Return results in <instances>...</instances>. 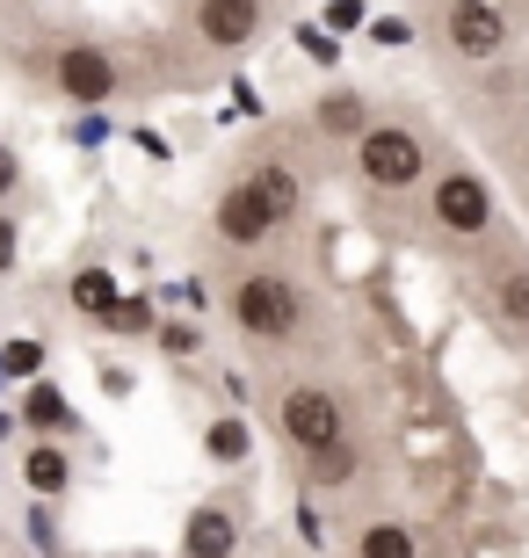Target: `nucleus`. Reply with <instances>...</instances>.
Returning a JSON list of instances; mask_svg holds the SVG:
<instances>
[{
	"label": "nucleus",
	"mask_w": 529,
	"mask_h": 558,
	"mask_svg": "<svg viewBox=\"0 0 529 558\" xmlns=\"http://www.w3.org/2000/svg\"><path fill=\"white\" fill-rule=\"evenodd\" d=\"M232 551H240V522L225 508H196L182 522V558H232Z\"/></svg>",
	"instance_id": "obj_9"
},
{
	"label": "nucleus",
	"mask_w": 529,
	"mask_h": 558,
	"mask_svg": "<svg viewBox=\"0 0 529 558\" xmlns=\"http://www.w3.org/2000/svg\"><path fill=\"white\" fill-rule=\"evenodd\" d=\"M160 341H167V349H175V355H189V349H196V327H167Z\"/></svg>",
	"instance_id": "obj_22"
},
{
	"label": "nucleus",
	"mask_w": 529,
	"mask_h": 558,
	"mask_svg": "<svg viewBox=\"0 0 529 558\" xmlns=\"http://www.w3.org/2000/svg\"><path fill=\"white\" fill-rule=\"evenodd\" d=\"M65 298H73V312H87V319H109V312L123 305V298H117V276H109V269H81Z\"/></svg>",
	"instance_id": "obj_11"
},
{
	"label": "nucleus",
	"mask_w": 529,
	"mask_h": 558,
	"mask_svg": "<svg viewBox=\"0 0 529 558\" xmlns=\"http://www.w3.org/2000/svg\"><path fill=\"white\" fill-rule=\"evenodd\" d=\"M276 226H284V204L268 196L262 174H247V182H232V189L218 196V232L232 240V247H262Z\"/></svg>",
	"instance_id": "obj_3"
},
{
	"label": "nucleus",
	"mask_w": 529,
	"mask_h": 558,
	"mask_svg": "<svg viewBox=\"0 0 529 558\" xmlns=\"http://www.w3.org/2000/svg\"><path fill=\"white\" fill-rule=\"evenodd\" d=\"M363 22V0H326V29H356Z\"/></svg>",
	"instance_id": "obj_21"
},
{
	"label": "nucleus",
	"mask_w": 529,
	"mask_h": 558,
	"mask_svg": "<svg viewBox=\"0 0 529 558\" xmlns=\"http://www.w3.org/2000/svg\"><path fill=\"white\" fill-rule=\"evenodd\" d=\"M22 421H29V428H44V435H65V428H73V407H65V392H51V385H29Z\"/></svg>",
	"instance_id": "obj_14"
},
{
	"label": "nucleus",
	"mask_w": 529,
	"mask_h": 558,
	"mask_svg": "<svg viewBox=\"0 0 529 558\" xmlns=\"http://www.w3.org/2000/svg\"><path fill=\"white\" fill-rule=\"evenodd\" d=\"M196 29H204V44H218V51H240V44H254V29H262V0H196Z\"/></svg>",
	"instance_id": "obj_8"
},
{
	"label": "nucleus",
	"mask_w": 529,
	"mask_h": 558,
	"mask_svg": "<svg viewBox=\"0 0 529 558\" xmlns=\"http://www.w3.org/2000/svg\"><path fill=\"white\" fill-rule=\"evenodd\" d=\"M0 189H15V153L0 145Z\"/></svg>",
	"instance_id": "obj_24"
},
{
	"label": "nucleus",
	"mask_w": 529,
	"mask_h": 558,
	"mask_svg": "<svg viewBox=\"0 0 529 558\" xmlns=\"http://www.w3.org/2000/svg\"><path fill=\"white\" fill-rule=\"evenodd\" d=\"M356 558H421L407 522H363V537H356Z\"/></svg>",
	"instance_id": "obj_12"
},
{
	"label": "nucleus",
	"mask_w": 529,
	"mask_h": 558,
	"mask_svg": "<svg viewBox=\"0 0 529 558\" xmlns=\"http://www.w3.org/2000/svg\"><path fill=\"white\" fill-rule=\"evenodd\" d=\"M37 363H44L37 341H8V349H0V371L8 377H37Z\"/></svg>",
	"instance_id": "obj_18"
},
{
	"label": "nucleus",
	"mask_w": 529,
	"mask_h": 558,
	"mask_svg": "<svg viewBox=\"0 0 529 558\" xmlns=\"http://www.w3.org/2000/svg\"><path fill=\"white\" fill-rule=\"evenodd\" d=\"M305 464H312V478H320V486H341V478L356 472V450H348V442H334V450L305 457Z\"/></svg>",
	"instance_id": "obj_17"
},
{
	"label": "nucleus",
	"mask_w": 529,
	"mask_h": 558,
	"mask_svg": "<svg viewBox=\"0 0 529 558\" xmlns=\"http://www.w3.org/2000/svg\"><path fill=\"white\" fill-rule=\"evenodd\" d=\"M65 478H73V464H65V450H51V442H37V450H29V464H22V486H29L37 500H59Z\"/></svg>",
	"instance_id": "obj_10"
},
{
	"label": "nucleus",
	"mask_w": 529,
	"mask_h": 558,
	"mask_svg": "<svg viewBox=\"0 0 529 558\" xmlns=\"http://www.w3.org/2000/svg\"><path fill=\"white\" fill-rule=\"evenodd\" d=\"M15 269V226H8V218H0V276Z\"/></svg>",
	"instance_id": "obj_23"
},
{
	"label": "nucleus",
	"mask_w": 529,
	"mask_h": 558,
	"mask_svg": "<svg viewBox=\"0 0 529 558\" xmlns=\"http://www.w3.org/2000/svg\"><path fill=\"white\" fill-rule=\"evenodd\" d=\"M312 117H320V131L326 138H363L370 131V117H363V102H356V95H320V109H312Z\"/></svg>",
	"instance_id": "obj_13"
},
{
	"label": "nucleus",
	"mask_w": 529,
	"mask_h": 558,
	"mask_svg": "<svg viewBox=\"0 0 529 558\" xmlns=\"http://www.w3.org/2000/svg\"><path fill=\"white\" fill-rule=\"evenodd\" d=\"M356 160H363L370 189H413L421 182V138L407 124H370L356 138Z\"/></svg>",
	"instance_id": "obj_2"
},
{
	"label": "nucleus",
	"mask_w": 529,
	"mask_h": 558,
	"mask_svg": "<svg viewBox=\"0 0 529 558\" xmlns=\"http://www.w3.org/2000/svg\"><path fill=\"white\" fill-rule=\"evenodd\" d=\"M493 305H501V319L508 327H529V269H508L501 283H493Z\"/></svg>",
	"instance_id": "obj_15"
},
{
	"label": "nucleus",
	"mask_w": 529,
	"mask_h": 558,
	"mask_svg": "<svg viewBox=\"0 0 529 558\" xmlns=\"http://www.w3.org/2000/svg\"><path fill=\"white\" fill-rule=\"evenodd\" d=\"M254 174L268 182V196H276V204H284V218H290V210H298V174H290V167H254Z\"/></svg>",
	"instance_id": "obj_19"
},
{
	"label": "nucleus",
	"mask_w": 529,
	"mask_h": 558,
	"mask_svg": "<svg viewBox=\"0 0 529 558\" xmlns=\"http://www.w3.org/2000/svg\"><path fill=\"white\" fill-rule=\"evenodd\" d=\"M204 450L218 457V464H240V457H247V421H211V428H204Z\"/></svg>",
	"instance_id": "obj_16"
},
{
	"label": "nucleus",
	"mask_w": 529,
	"mask_h": 558,
	"mask_svg": "<svg viewBox=\"0 0 529 558\" xmlns=\"http://www.w3.org/2000/svg\"><path fill=\"white\" fill-rule=\"evenodd\" d=\"M8 428H15V421H8V414H0V442H8Z\"/></svg>",
	"instance_id": "obj_25"
},
{
	"label": "nucleus",
	"mask_w": 529,
	"mask_h": 558,
	"mask_svg": "<svg viewBox=\"0 0 529 558\" xmlns=\"http://www.w3.org/2000/svg\"><path fill=\"white\" fill-rule=\"evenodd\" d=\"M51 81H59V95H73V102H109L117 95V65H109V51H95V44H73V51H59L51 59Z\"/></svg>",
	"instance_id": "obj_6"
},
{
	"label": "nucleus",
	"mask_w": 529,
	"mask_h": 558,
	"mask_svg": "<svg viewBox=\"0 0 529 558\" xmlns=\"http://www.w3.org/2000/svg\"><path fill=\"white\" fill-rule=\"evenodd\" d=\"M428 204H435V226L457 232V240H479V232L493 226V196H486V182H479V174H457V167H449L443 182H435V196H428Z\"/></svg>",
	"instance_id": "obj_5"
},
{
	"label": "nucleus",
	"mask_w": 529,
	"mask_h": 558,
	"mask_svg": "<svg viewBox=\"0 0 529 558\" xmlns=\"http://www.w3.org/2000/svg\"><path fill=\"white\" fill-rule=\"evenodd\" d=\"M232 319H240V333H254V341H290V333L305 327V298H298V283H284V276H247V283L232 290Z\"/></svg>",
	"instance_id": "obj_1"
},
{
	"label": "nucleus",
	"mask_w": 529,
	"mask_h": 558,
	"mask_svg": "<svg viewBox=\"0 0 529 558\" xmlns=\"http://www.w3.org/2000/svg\"><path fill=\"white\" fill-rule=\"evenodd\" d=\"M284 435H290L305 457L348 442V435H341V399L320 392V385H290V392H284Z\"/></svg>",
	"instance_id": "obj_4"
},
{
	"label": "nucleus",
	"mask_w": 529,
	"mask_h": 558,
	"mask_svg": "<svg viewBox=\"0 0 529 558\" xmlns=\"http://www.w3.org/2000/svg\"><path fill=\"white\" fill-rule=\"evenodd\" d=\"M501 44H508V15H501L493 0H457V8H449V51L493 59Z\"/></svg>",
	"instance_id": "obj_7"
},
{
	"label": "nucleus",
	"mask_w": 529,
	"mask_h": 558,
	"mask_svg": "<svg viewBox=\"0 0 529 558\" xmlns=\"http://www.w3.org/2000/svg\"><path fill=\"white\" fill-rule=\"evenodd\" d=\"M109 327H117V333H145V327H153V312H145L139 298H123V305L109 312Z\"/></svg>",
	"instance_id": "obj_20"
}]
</instances>
